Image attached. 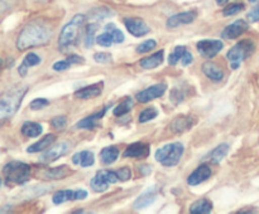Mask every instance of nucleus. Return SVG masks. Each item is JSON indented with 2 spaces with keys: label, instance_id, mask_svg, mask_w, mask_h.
Here are the masks:
<instances>
[{
  "label": "nucleus",
  "instance_id": "obj_34",
  "mask_svg": "<svg viewBox=\"0 0 259 214\" xmlns=\"http://www.w3.org/2000/svg\"><path fill=\"white\" fill-rule=\"evenodd\" d=\"M157 116H158V111H157V108L156 107H148L139 113V122H142V123L148 122V121L156 118Z\"/></svg>",
  "mask_w": 259,
  "mask_h": 214
},
{
  "label": "nucleus",
  "instance_id": "obj_19",
  "mask_svg": "<svg viewBox=\"0 0 259 214\" xmlns=\"http://www.w3.org/2000/svg\"><path fill=\"white\" fill-rule=\"evenodd\" d=\"M101 92H103V87L99 83V85H93L80 88V90H77L75 92V97L82 98V100H89V98L98 97V96L101 95Z\"/></svg>",
  "mask_w": 259,
  "mask_h": 214
},
{
  "label": "nucleus",
  "instance_id": "obj_30",
  "mask_svg": "<svg viewBox=\"0 0 259 214\" xmlns=\"http://www.w3.org/2000/svg\"><path fill=\"white\" fill-rule=\"evenodd\" d=\"M52 200L55 204H62L68 200H75V191L66 189V190H58L53 194Z\"/></svg>",
  "mask_w": 259,
  "mask_h": 214
},
{
  "label": "nucleus",
  "instance_id": "obj_12",
  "mask_svg": "<svg viewBox=\"0 0 259 214\" xmlns=\"http://www.w3.org/2000/svg\"><path fill=\"white\" fill-rule=\"evenodd\" d=\"M157 194H158V188L157 186H149L147 190H144L138 198L136 199V201L133 203V208L139 210V209H144L147 206L151 205L152 203H154L157 198Z\"/></svg>",
  "mask_w": 259,
  "mask_h": 214
},
{
  "label": "nucleus",
  "instance_id": "obj_29",
  "mask_svg": "<svg viewBox=\"0 0 259 214\" xmlns=\"http://www.w3.org/2000/svg\"><path fill=\"white\" fill-rule=\"evenodd\" d=\"M228 151H229V145L228 144H222V145H219L211 151V154L209 156L210 161L212 164H219L227 156Z\"/></svg>",
  "mask_w": 259,
  "mask_h": 214
},
{
  "label": "nucleus",
  "instance_id": "obj_48",
  "mask_svg": "<svg viewBox=\"0 0 259 214\" xmlns=\"http://www.w3.org/2000/svg\"><path fill=\"white\" fill-rule=\"evenodd\" d=\"M86 198H88V191L83 190V189L75 190V200H83Z\"/></svg>",
  "mask_w": 259,
  "mask_h": 214
},
{
  "label": "nucleus",
  "instance_id": "obj_22",
  "mask_svg": "<svg viewBox=\"0 0 259 214\" xmlns=\"http://www.w3.org/2000/svg\"><path fill=\"white\" fill-rule=\"evenodd\" d=\"M56 141V136L53 135V133H50V135H46L45 137L40 138L39 141H37L35 144H33V145H30L29 148L27 149V153H39V151H43L46 150V149L50 148L51 145H52L53 142Z\"/></svg>",
  "mask_w": 259,
  "mask_h": 214
},
{
  "label": "nucleus",
  "instance_id": "obj_21",
  "mask_svg": "<svg viewBox=\"0 0 259 214\" xmlns=\"http://www.w3.org/2000/svg\"><path fill=\"white\" fill-rule=\"evenodd\" d=\"M39 63H40L39 55L35 54V53H28V54L24 57V59H23V62L20 63L19 68H18V72H19V75L22 76V77H24V76H27L28 69H29L30 67L39 64Z\"/></svg>",
  "mask_w": 259,
  "mask_h": 214
},
{
  "label": "nucleus",
  "instance_id": "obj_37",
  "mask_svg": "<svg viewBox=\"0 0 259 214\" xmlns=\"http://www.w3.org/2000/svg\"><path fill=\"white\" fill-rule=\"evenodd\" d=\"M243 9H244V4H242V3L230 4V5H228L224 10H223V14H224L225 17H232V15L238 14V13L242 12Z\"/></svg>",
  "mask_w": 259,
  "mask_h": 214
},
{
  "label": "nucleus",
  "instance_id": "obj_41",
  "mask_svg": "<svg viewBox=\"0 0 259 214\" xmlns=\"http://www.w3.org/2000/svg\"><path fill=\"white\" fill-rule=\"evenodd\" d=\"M185 100V92L180 87H176L171 92V101L175 103H180Z\"/></svg>",
  "mask_w": 259,
  "mask_h": 214
},
{
  "label": "nucleus",
  "instance_id": "obj_26",
  "mask_svg": "<svg viewBox=\"0 0 259 214\" xmlns=\"http://www.w3.org/2000/svg\"><path fill=\"white\" fill-rule=\"evenodd\" d=\"M212 210V203L209 199H200L190 206V213L192 214H207Z\"/></svg>",
  "mask_w": 259,
  "mask_h": 214
},
{
  "label": "nucleus",
  "instance_id": "obj_14",
  "mask_svg": "<svg viewBox=\"0 0 259 214\" xmlns=\"http://www.w3.org/2000/svg\"><path fill=\"white\" fill-rule=\"evenodd\" d=\"M149 155V145L146 142H134L126 146L125 151L123 153L124 158L143 159Z\"/></svg>",
  "mask_w": 259,
  "mask_h": 214
},
{
  "label": "nucleus",
  "instance_id": "obj_33",
  "mask_svg": "<svg viewBox=\"0 0 259 214\" xmlns=\"http://www.w3.org/2000/svg\"><path fill=\"white\" fill-rule=\"evenodd\" d=\"M98 29V25L96 24H90L86 27L85 30V45L86 48L93 47L94 42H95V32Z\"/></svg>",
  "mask_w": 259,
  "mask_h": 214
},
{
  "label": "nucleus",
  "instance_id": "obj_27",
  "mask_svg": "<svg viewBox=\"0 0 259 214\" xmlns=\"http://www.w3.org/2000/svg\"><path fill=\"white\" fill-rule=\"evenodd\" d=\"M22 133L25 137H37L42 133L43 127L42 125L37 122H33V121H27V122L23 123L22 126Z\"/></svg>",
  "mask_w": 259,
  "mask_h": 214
},
{
  "label": "nucleus",
  "instance_id": "obj_23",
  "mask_svg": "<svg viewBox=\"0 0 259 214\" xmlns=\"http://www.w3.org/2000/svg\"><path fill=\"white\" fill-rule=\"evenodd\" d=\"M72 163L76 164V165H80L82 168H88V166L94 165L95 163V158H94V154L91 151L85 150L81 151V153L75 154L72 156Z\"/></svg>",
  "mask_w": 259,
  "mask_h": 214
},
{
  "label": "nucleus",
  "instance_id": "obj_32",
  "mask_svg": "<svg viewBox=\"0 0 259 214\" xmlns=\"http://www.w3.org/2000/svg\"><path fill=\"white\" fill-rule=\"evenodd\" d=\"M186 50H187L186 47H184V45H177V47L174 49V52L169 54L168 64L176 65L177 63L182 59V57H184V54L186 53Z\"/></svg>",
  "mask_w": 259,
  "mask_h": 214
},
{
  "label": "nucleus",
  "instance_id": "obj_16",
  "mask_svg": "<svg viewBox=\"0 0 259 214\" xmlns=\"http://www.w3.org/2000/svg\"><path fill=\"white\" fill-rule=\"evenodd\" d=\"M195 120L191 116H179L169 123V130L175 133H181L194 126Z\"/></svg>",
  "mask_w": 259,
  "mask_h": 214
},
{
  "label": "nucleus",
  "instance_id": "obj_50",
  "mask_svg": "<svg viewBox=\"0 0 259 214\" xmlns=\"http://www.w3.org/2000/svg\"><path fill=\"white\" fill-rule=\"evenodd\" d=\"M217 3H218V5H225L228 3V0H217Z\"/></svg>",
  "mask_w": 259,
  "mask_h": 214
},
{
  "label": "nucleus",
  "instance_id": "obj_42",
  "mask_svg": "<svg viewBox=\"0 0 259 214\" xmlns=\"http://www.w3.org/2000/svg\"><path fill=\"white\" fill-rule=\"evenodd\" d=\"M116 175H118L119 180L120 181H126L131 179L132 171H131V169L126 168V166H124V168H120L116 170Z\"/></svg>",
  "mask_w": 259,
  "mask_h": 214
},
{
  "label": "nucleus",
  "instance_id": "obj_10",
  "mask_svg": "<svg viewBox=\"0 0 259 214\" xmlns=\"http://www.w3.org/2000/svg\"><path fill=\"white\" fill-rule=\"evenodd\" d=\"M124 24L128 32L137 38L143 37L149 33V27L141 18H124Z\"/></svg>",
  "mask_w": 259,
  "mask_h": 214
},
{
  "label": "nucleus",
  "instance_id": "obj_49",
  "mask_svg": "<svg viewBox=\"0 0 259 214\" xmlns=\"http://www.w3.org/2000/svg\"><path fill=\"white\" fill-rule=\"evenodd\" d=\"M151 170H152V169L149 168L148 165L141 166V173L143 174V175H147V174H149V173H151Z\"/></svg>",
  "mask_w": 259,
  "mask_h": 214
},
{
  "label": "nucleus",
  "instance_id": "obj_44",
  "mask_svg": "<svg viewBox=\"0 0 259 214\" xmlns=\"http://www.w3.org/2000/svg\"><path fill=\"white\" fill-rule=\"evenodd\" d=\"M72 65V63L70 62V60L66 58L65 60H58V62H56L55 64H53V69L57 70V72H60V70H65V69H68V68Z\"/></svg>",
  "mask_w": 259,
  "mask_h": 214
},
{
  "label": "nucleus",
  "instance_id": "obj_35",
  "mask_svg": "<svg viewBox=\"0 0 259 214\" xmlns=\"http://www.w3.org/2000/svg\"><path fill=\"white\" fill-rule=\"evenodd\" d=\"M105 30L113 35L114 43H121V42H124V39H125V38H124L123 32H121L119 28H116L115 24H108L105 27Z\"/></svg>",
  "mask_w": 259,
  "mask_h": 214
},
{
  "label": "nucleus",
  "instance_id": "obj_9",
  "mask_svg": "<svg viewBox=\"0 0 259 214\" xmlns=\"http://www.w3.org/2000/svg\"><path fill=\"white\" fill-rule=\"evenodd\" d=\"M71 150V145L68 142H60L58 145L52 146V148L48 149L47 151L40 155L39 161L43 164H50L52 161H56L57 159H60L61 156L66 155L68 151Z\"/></svg>",
  "mask_w": 259,
  "mask_h": 214
},
{
  "label": "nucleus",
  "instance_id": "obj_36",
  "mask_svg": "<svg viewBox=\"0 0 259 214\" xmlns=\"http://www.w3.org/2000/svg\"><path fill=\"white\" fill-rule=\"evenodd\" d=\"M96 43H98L99 45H101V47H110V45L114 43L113 35L105 30L103 34H100L96 37Z\"/></svg>",
  "mask_w": 259,
  "mask_h": 214
},
{
  "label": "nucleus",
  "instance_id": "obj_13",
  "mask_svg": "<svg viewBox=\"0 0 259 214\" xmlns=\"http://www.w3.org/2000/svg\"><path fill=\"white\" fill-rule=\"evenodd\" d=\"M211 174H212V170L209 165H206V164L200 165L196 170H194L191 174H190L189 178H187V184L191 186L199 185V184L206 181L207 179L211 176Z\"/></svg>",
  "mask_w": 259,
  "mask_h": 214
},
{
  "label": "nucleus",
  "instance_id": "obj_25",
  "mask_svg": "<svg viewBox=\"0 0 259 214\" xmlns=\"http://www.w3.org/2000/svg\"><path fill=\"white\" fill-rule=\"evenodd\" d=\"M71 174V170L67 168V166H57V168H52V169H47L45 173L42 174L43 178L45 179H65L66 176H68Z\"/></svg>",
  "mask_w": 259,
  "mask_h": 214
},
{
  "label": "nucleus",
  "instance_id": "obj_46",
  "mask_svg": "<svg viewBox=\"0 0 259 214\" xmlns=\"http://www.w3.org/2000/svg\"><path fill=\"white\" fill-rule=\"evenodd\" d=\"M67 59L70 60L72 64H75V63H77V64H81V63H85V58H82L81 55H77V54H71L68 55Z\"/></svg>",
  "mask_w": 259,
  "mask_h": 214
},
{
  "label": "nucleus",
  "instance_id": "obj_45",
  "mask_svg": "<svg viewBox=\"0 0 259 214\" xmlns=\"http://www.w3.org/2000/svg\"><path fill=\"white\" fill-rule=\"evenodd\" d=\"M247 18H248V20L252 23L259 22V7L250 10V12L247 14Z\"/></svg>",
  "mask_w": 259,
  "mask_h": 214
},
{
  "label": "nucleus",
  "instance_id": "obj_2",
  "mask_svg": "<svg viewBox=\"0 0 259 214\" xmlns=\"http://www.w3.org/2000/svg\"><path fill=\"white\" fill-rule=\"evenodd\" d=\"M27 91V87L13 88L2 96V101H0V118L2 120H7L17 112Z\"/></svg>",
  "mask_w": 259,
  "mask_h": 214
},
{
  "label": "nucleus",
  "instance_id": "obj_39",
  "mask_svg": "<svg viewBox=\"0 0 259 214\" xmlns=\"http://www.w3.org/2000/svg\"><path fill=\"white\" fill-rule=\"evenodd\" d=\"M94 59H95L98 63L106 64V63H110L111 60H113V58H111L110 53L99 52V53H95V54H94Z\"/></svg>",
  "mask_w": 259,
  "mask_h": 214
},
{
  "label": "nucleus",
  "instance_id": "obj_51",
  "mask_svg": "<svg viewBox=\"0 0 259 214\" xmlns=\"http://www.w3.org/2000/svg\"><path fill=\"white\" fill-rule=\"evenodd\" d=\"M248 2H249V3H258L259 0H248Z\"/></svg>",
  "mask_w": 259,
  "mask_h": 214
},
{
  "label": "nucleus",
  "instance_id": "obj_40",
  "mask_svg": "<svg viewBox=\"0 0 259 214\" xmlns=\"http://www.w3.org/2000/svg\"><path fill=\"white\" fill-rule=\"evenodd\" d=\"M48 105H50V101L46 100V98H35V100H33L32 102H30L29 107L32 108V110H40V108L47 107Z\"/></svg>",
  "mask_w": 259,
  "mask_h": 214
},
{
  "label": "nucleus",
  "instance_id": "obj_1",
  "mask_svg": "<svg viewBox=\"0 0 259 214\" xmlns=\"http://www.w3.org/2000/svg\"><path fill=\"white\" fill-rule=\"evenodd\" d=\"M52 28L39 20H34L25 25L19 33L17 40V48L19 50H25L32 47L47 44L52 38Z\"/></svg>",
  "mask_w": 259,
  "mask_h": 214
},
{
  "label": "nucleus",
  "instance_id": "obj_47",
  "mask_svg": "<svg viewBox=\"0 0 259 214\" xmlns=\"http://www.w3.org/2000/svg\"><path fill=\"white\" fill-rule=\"evenodd\" d=\"M181 62H182V65H189L194 62V57H192V54L189 52V50H186V53H185L184 57H182Z\"/></svg>",
  "mask_w": 259,
  "mask_h": 214
},
{
  "label": "nucleus",
  "instance_id": "obj_6",
  "mask_svg": "<svg viewBox=\"0 0 259 214\" xmlns=\"http://www.w3.org/2000/svg\"><path fill=\"white\" fill-rule=\"evenodd\" d=\"M85 22V15L82 14H76L65 27L61 30L60 38H58V45L60 48H66L68 45L73 44L76 39V35H77L78 29L81 28V25Z\"/></svg>",
  "mask_w": 259,
  "mask_h": 214
},
{
  "label": "nucleus",
  "instance_id": "obj_28",
  "mask_svg": "<svg viewBox=\"0 0 259 214\" xmlns=\"http://www.w3.org/2000/svg\"><path fill=\"white\" fill-rule=\"evenodd\" d=\"M109 184L110 183L106 180L105 176H104L103 173H101V170L98 171L96 175L94 176L90 181L91 189H93L94 191H96V193H103V191H105L106 189L109 188Z\"/></svg>",
  "mask_w": 259,
  "mask_h": 214
},
{
  "label": "nucleus",
  "instance_id": "obj_17",
  "mask_svg": "<svg viewBox=\"0 0 259 214\" xmlns=\"http://www.w3.org/2000/svg\"><path fill=\"white\" fill-rule=\"evenodd\" d=\"M201 70L205 76H206L209 80L214 81V82H220L224 78V72L222 70V68L214 62H205L201 65Z\"/></svg>",
  "mask_w": 259,
  "mask_h": 214
},
{
  "label": "nucleus",
  "instance_id": "obj_24",
  "mask_svg": "<svg viewBox=\"0 0 259 214\" xmlns=\"http://www.w3.org/2000/svg\"><path fill=\"white\" fill-rule=\"evenodd\" d=\"M119 149L116 146H106L100 151V160L105 165L115 163L119 158Z\"/></svg>",
  "mask_w": 259,
  "mask_h": 214
},
{
  "label": "nucleus",
  "instance_id": "obj_43",
  "mask_svg": "<svg viewBox=\"0 0 259 214\" xmlns=\"http://www.w3.org/2000/svg\"><path fill=\"white\" fill-rule=\"evenodd\" d=\"M51 125H52L55 128H57V130H61V128L66 127V125H67V120H66L65 116H57V117H55L52 121H51Z\"/></svg>",
  "mask_w": 259,
  "mask_h": 214
},
{
  "label": "nucleus",
  "instance_id": "obj_8",
  "mask_svg": "<svg viewBox=\"0 0 259 214\" xmlns=\"http://www.w3.org/2000/svg\"><path fill=\"white\" fill-rule=\"evenodd\" d=\"M167 90L166 83H158V85L151 86V87L146 88V90L141 91V92L137 93L136 98L138 102L141 103H147L152 100H156V98L162 97L164 95Z\"/></svg>",
  "mask_w": 259,
  "mask_h": 214
},
{
  "label": "nucleus",
  "instance_id": "obj_4",
  "mask_svg": "<svg viewBox=\"0 0 259 214\" xmlns=\"http://www.w3.org/2000/svg\"><path fill=\"white\" fill-rule=\"evenodd\" d=\"M255 44L250 39H243L238 42L229 52L227 53V58L230 62V68L237 69L242 64L243 60L247 59L248 57L254 53Z\"/></svg>",
  "mask_w": 259,
  "mask_h": 214
},
{
  "label": "nucleus",
  "instance_id": "obj_18",
  "mask_svg": "<svg viewBox=\"0 0 259 214\" xmlns=\"http://www.w3.org/2000/svg\"><path fill=\"white\" fill-rule=\"evenodd\" d=\"M108 111V107H104L101 111H98V112L93 113V115L88 116V117L82 118V120L78 121L77 123L75 125L76 128H94L98 126L96 121L100 120V118L104 117L105 112Z\"/></svg>",
  "mask_w": 259,
  "mask_h": 214
},
{
  "label": "nucleus",
  "instance_id": "obj_15",
  "mask_svg": "<svg viewBox=\"0 0 259 214\" xmlns=\"http://www.w3.org/2000/svg\"><path fill=\"white\" fill-rule=\"evenodd\" d=\"M197 18V13L196 12H184V13H179L176 15H172L167 19V27L168 28H177L179 25L181 24H190V23L194 22L195 19Z\"/></svg>",
  "mask_w": 259,
  "mask_h": 214
},
{
  "label": "nucleus",
  "instance_id": "obj_31",
  "mask_svg": "<svg viewBox=\"0 0 259 214\" xmlns=\"http://www.w3.org/2000/svg\"><path fill=\"white\" fill-rule=\"evenodd\" d=\"M132 107H133V100H132L131 97H125L123 102H120L115 108H114L113 113L115 116H123L125 115V113H128L129 111L132 110Z\"/></svg>",
  "mask_w": 259,
  "mask_h": 214
},
{
  "label": "nucleus",
  "instance_id": "obj_11",
  "mask_svg": "<svg viewBox=\"0 0 259 214\" xmlns=\"http://www.w3.org/2000/svg\"><path fill=\"white\" fill-rule=\"evenodd\" d=\"M248 28H249V25H248L245 20L238 19L223 30L222 37L225 38V39H235V38L240 37L244 32H247Z\"/></svg>",
  "mask_w": 259,
  "mask_h": 214
},
{
  "label": "nucleus",
  "instance_id": "obj_3",
  "mask_svg": "<svg viewBox=\"0 0 259 214\" xmlns=\"http://www.w3.org/2000/svg\"><path fill=\"white\" fill-rule=\"evenodd\" d=\"M4 181L8 184H24L30 178V166L22 161H10L3 168Z\"/></svg>",
  "mask_w": 259,
  "mask_h": 214
},
{
  "label": "nucleus",
  "instance_id": "obj_20",
  "mask_svg": "<svg viewBox=\"0 0 259 214\" xmlns=\"http://www.w3.org/2000/svg\"><path fill=\"white\" fill-rule=\"evenodd\" d=\"M163 55H164L163 49L158 50V52L153 53V54L149 55V57L142 59L141 62H139V64H141L143 68H146V69L157 68V67H159L162 63H163Z\"/></svg>",
  "mask_w": 259,
  "mask_h": 214
},
{
  "label": "nucleus",
  "instance_id": "obj_7",
  "mask_svg": "<svg viewBox=\"0 0 259 214\" xmlns=\"http://www.w3.org/2000/svg\"><path fill=\"white\" fill-rule=\"evenodd\" d=\"M197 52L201 57L210 59V58L215 57L220 50L223 49L224 44H223L222 40L219 39H204L200 40L197 43Z\"/></svg>",
  "mask_w": 259,
  "mask_h": 214
},
{
  "label": "nucleus",
  "instance_id": "obj_5",
  "mask_svg": "<svg viewBox=\"0 0 259 214\" xmlns=\"http://www.w3.org/2000/svg\"><path fill=\"white\" fill-rule=\"evenodd\" d=\"M184 150L185 148L181 142L168 144V145L158 149L154 154V158L163 166H175L181 160Z\"/></svg>",
  "mask_w": 259,
  "mask_h": 214
},
{
  "label": "nucleus",
  "instance_id": "obj_38",
  "mask_svg": "<svg viewBox=\"0 0 259 214\" xmlns=\"http://www.w3.org/2000/svg\"><path fill=\"white\" fill-rule=\"evenodd\" d=\"M156 47H157L156 40L148 39V40H146V42H143L142 44H139L138 47H137V52L141 53V54H143V53L151 52V50L154 49Z\"/></svg>",
  "mask_w": 259,
  "mask_h": 214
}]
</instances>
